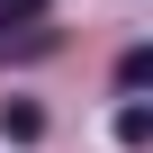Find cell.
<instances>
[{
	"label": "cell",
	"mask_w": 153,
	"mask_h": 153,
	"mask_svg": "<svg viewBox=\"0 0 153 153\" xmlns=\"http://www.w3.org/2000/svg\"><path fill=\"white\" fill-rule=\"evenodd\" d=\"M54 45H63V27H45V18H9V27H0V63H36Z\"/></svg>",
	"instance_id": "1"
},
{
	"label": "cell",
	"mask_w": 153,
	"mask_h": 153,
	"mask_svg": "<svg viewBox=\"0 0 153 153\" xmlns=\"http://www.w3.org/2000/svg\"><path fill=\"white\" fill-rule=\"evenodd\" d=\"M0 135H9V144H36L45 135V108L36 99H0Z\"/></svg>",
	"instance_id": "2"
},
{
	"label": "cell",
	"mask_w": 153,
	"mask_h": 153,
	"mask_svg": "<svg viewBox=\"0 0 153 153\" xmlns=\"http://www.w3.org/2000/svg\"><path fill=\"white\" fill-rule=\"evenodd\" d=\"M144 81H153V54L126 45V54H117V90H144Z\"/></svg>",
	"instance_id": "3"
},
{
	"label": "cell",
	"mask_w": 153,
	"mask_h": 153,
	"mask_svg": "<svg viewBox=\"0 0 153 153\" xmlns=\"http://www.w3.org/2000/svg\"><path fill=\"white\" fill-rule=\"evenodd\" d=\"M144 135H153V108L126 99V108H117V144H144Z\"/></svg>",
	"instance_id": "4"
},
{
	"label": "cell",
	"mask_w": 153,
	"mask_h": 153,
	"mask_svg": "<svg viewBox=\"0 0 153 153\" xmlns=\"http://www.w3.org/2000/svg\"><path fill=\"white\" fill-rule=\"evenodd\" d=\"M9 18H45V0H0V27Z\"/></svg>",
	"instance_id": "5"
}]
</instances>
